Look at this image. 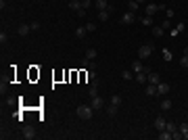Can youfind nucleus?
Returning a JSON list of instances; mask_svg holds the SVG:
<instances>
[{
  "label": "nucleus",
  "instance_id": "obj_1",
  "mask_svg": "<svg viewBox=\"0 0 188 140\" xmlns=\"http://www.w3.org/2000/svg\"><path fill=\"white\" fill-rule=\"evenodd\" d=\"M92 115H94L92 105H80L77 107V117L80 119H92Z\"/></svg>",
  "mask_w": 188,
  "mask_h": 140
},
{
  "label": "nucleus",
  "instance_id": "obj_2",
  "mask_svg": "<svg viewBox=\"0 0 188 140\" xmlns=\"http://www.w3.org/2000/svg\"><path fill=\"white\" fill-rule=\"evenodd\" d=\"M150 52H153V46H150V44H144V46H140L138 48V59H148V56H150Z\"/></svg>",
  "mask_w": 188,
  "mask_h": 140
},
{
  "label": "nucleus",
  "instance_id": "obj_3",
  "mask_svg": "<svg viewBox=\"0 0 188 140\" xmlns=\"http://www.w3.org/2000/svg\"><path fill=\"white\" fill-rule=\"evenodd\" d=\"M134 21H136V13H134V11H128V13L121 15V23H123V25H130V23H134Z\"/></svg>",
  "mask_w": 188,
  "mask_h": 140
},
{
  "label": "nucleus",
  "instance_id": "obj_4",
  "mask_svg": "<svg viewBox=\"0 0 188 140\" xmlns=\"http://www.w3.org/2000/svg\"><path fill=\"white\" fill-rule=\"evenodd\" d=\"M21 134H23V138H25V140H34V138H36V130H34L32 126H25Z\"/></svg>",
  "mask_w": 188,
  "mask_h": 140
},
{
  "label": "nucleus",
  "instance_id": "obj_5",
  "mask_svg": "<svg viewBox=\"0 0 188 140\" xmlns=\"http://www.w3.org/2000/svg\"><path fill=\"white\" fill-rule=\"evenodd\" d=\"M90 105H92L94 111H98V109H105V100H102L100 96H94V98H90Z\"/></svg>",
  "mask_w": 188,
  "mask_h": 140
},
{
  "label": "nucleus",
  "instance_id": "obj_6",
  "mask_svg": "<svg viewBox=\"0 0 188 140\" xmlns=\"http://www.w3.org/2000/svg\"><path fill=\"white\" fill-rule=\"evenodd\" d=\"M113 11H115V8H113L111 4H109V8H107V11H98V21H102V23H105V21L111 17V13H113Z\"/></svg>",
  "mask_w": 188,
  "mask_h": 140
},
{
  "label": "nucleus",
  "instance_id": "obj_7",
  "mask_svg": "<svg viewBox=\"0 0 188 140\" xmlns=\"http://www.w3.org/2000/svg\"><path fill=\"white\" fill-rule=\"evenodd\" d=\"M167 92H169V84H161V82H159V84H157V94H159V96H165Z\"/></svg>",
  "mask_w": 188,
  "mask_h": 140
},
{
  "label": "nucleus",
  "instance_id": "obj_8",
  "mask_svg": "<svg viewBox=\"0 0 188 140\" xmlns=\"http://www.w3.org/2000/svg\"><path fill=\"white\" fill-rule=\"evenodd\" d=\"M165 123H167V121H165L163 117H155V130H157V132L165 130Z\"/></svg>",
  "mask_w": 188,
  "mask_h": 140
},
{
  "label": "nucleus",
  "instance_id": "obj_9",
  "mask_svg": "<svg viewBox=\"0 0 188 140\" xmlns=\"http://www.w3.org/2000/svg\"><path fill=\"white\" fill-rule=\"evenodd\" d=\"M144 69H146V67L142 65V61H140V59L132 63V71H134V73H140V71H144Z\"/></svg>",
  "mask_w": 188,
  "mask_h": 140
},
{
  "label": "nucleus",
  "instance_id": "obj_10",
  "mask_svg": "<svg viewBox=\"0 0 188 140\" xmlns=\"http://www.w3.org/2000/svg\"><path fill=\"white\" fill-rule=\"evenodd\" d=\"M157 11H159V4H146V8H144V13H146L148 17H153Z\"/></svg>",
  "mask_w": 188,
  "mask_h": 140
},
{
  "label": "nucleus",
  "instance_id": "obj_11",
  "mask_svg": "<svg viewBox=\"0 0 188 140\" xmlns=\"http://www.w3.org/2000/svg\"><path fill=\"white\" fill-rule=\"evenodd\" d=\"M159 82H161L159 73H157V71H150V73H148V84H155V86H157Z\"/></svg>",
  "mask_w": 188,
  "mask_h": 140
},
{
  "label": "nucleus",
  "instance_id": "obj_12",
  "mask_svg": "<svg viewBox=\"0 0 188 140\" xmlns=\"http://www.w3.org/2000/svg\"><path fill=\"white\" fill-rule=\"evenodd\" d=\"M94 6L98 11H107L109 8V0H94Z\"/></svg>",
  "mask_w": 188,
  "mask_h": 140
},
{
  "label": "nucleus",
  "instance_id": "obj_13",
  "mask_svg": "<svg viewBox=\"0 0 188 140\" xmlns=\"http://www.w3.org/2000/svg\"><path fill=\"white\" fill-rule=\"evenodd\" d=\"M29 32H32L29 23H21V25H19V34H21V36H27Z\"/></svg>",
  "mask_w": 188,
  "mask_h": 140
},
{
  "label": "nucleus",
  "instance_id": "obj_14",
  "mask_svg": "<svg viewBox=\"0 0 188 140\" xmlns=\"http://www.w3.org/2000/svg\"><path fill=\"white\" fill-rule=\"evenodd\" d=\"M117 111H119V107H117V105H109V107H107V115H109V117H115V115H117Z\"/></svg>",
  "mask_w": 188,
  "mask_h": 140
},
{
  "label": "nucleus",
  "instance_id": "obj_15",
  "mask_svg": "<svg viewBox=\"0 0 188 140\" xmlns=\"http://www.w3.org/2000/svg\"><path fill=\"white\" fill-rule=\"evenodd\" d=\"M69 8H71V11H75V13H77V11H80V8H82V0H71V2H69Z\"/></svg>",
  "mask_w": 188,
  "mask_h": 140
},
{
  "label": "nucleus",
  "instance_id": "obj_16",
  "mask_svg": "<svg viewBox=\"0 0 188 140\" xmlns=\"http://www.w3.org/2000/svg\"><path fill=\"white\" fill-rule=\"evenodd\" d=\"M128 6H130V11L138 13V6H140V2H138V0H128Z\"/></svg>",
  "mask_w": 188,
  "mask_h": 140
},
{
  "label": "nucleus",
  "instance_id": "obj_17",
  "mask_svg": "<svg viewBox=\"0 0 188 140\" xmlns=\"http://www.w3.org/2000/svg\"><path fill=\"white\" fill-rule=\"evenodd\" d=\"M144 92L148 94V96H155V94H157V86H155V84H148V86H146V90H144Z\"/></svg>",
  "mask_w": 188,
  "mask_h": 140
},
{
  "label": "nucleus",
  "instance_id": "obj_18",
  "mask_svg": "<svg viewBox=\"0 0 188 140\" xmlns=\"http://www.w3.org/2000/svg\"><path fill=\"white\" fill-rule=\"evenodd\" d=\"M169 138H171V132H167V130L159 132V140H169Z\"/></svg>",
  "mask_w": 188,
  "mask_h": 140
},
{
  "label": "nucleus",
  "instance_id": "obj_19",
  "mask_svg": "<svg viewBox=\"0 0 188 140\" xmlns=\"http://www.w3.org/2000/svg\"><path fill=\"white\" fill-rule=\"evenodd\" d=\"M86 59H88V61H94V59H96V50H94V48H88V50H86Z\"/></svg>",
  "mask_w": 188,
  "mask_h": 140
},
{
  "label": "nucleus",
  "instance_id": "obj_20",
  "mask_svg": "<svg viewBox=\"0 0 188 140\" xmlns=\"http://www.w3.org/2000/svg\"><path fill=\"white\" fill-rule=\"evenodd\" d=\"M163 32H165V29H163L161 25H157V27H153V34H155V38H161V36H163Z\"/></svg>",
  "mask_w": 188,
  "mask_h": 140
},
{
  "label": "nucleus",
  "instance_id": "obj_21",
  "mask_svg": "<svg viewBox=\"0 0 188 140\" xmlns=\"http://www.w3.org/2000/svg\"><path fill=\"white\" fill-rule=\"evenodd\" d=\"M86 34H88V32H86V27H77V29H75V36H77L80 40H82V38H86Z\"/></svg>",
  "mask_w": 188,
  "mask_h": 140
},
{
  "label": "nucleus",
  "instance_id": "obj_22",
  "mask_svg": "<svg viewBox=\"0 0 188 140\" xmlns=\"http://www.w3.org/2000/svg\"><path fill=\"white\" fill-rule=\"evenodd\" d=\"M109 100H111V105H117V107L121 105V96H119V94H113V96H111Z\"/></svg>",
  "mask_w": 188,
  "mask_h": 140
},
{
  "label": "nucleus",
  "instance_id": "obj_23",
  "mask_svg": "<svg viewBox=\"0 0 188 140\" xmlns=\"http://www.w3.org/2000/svg\"><path fill=\"white\" fill-rule=\"evenodd\" d=\"M161 109H163V111H169V109H171V100H169V98L161 100Z\"/></svg>",
  "mask_w": 188,
  "mask_h": 140
},
{
  "label": "nucleus",
  "instance_id": "obj_24",
  "mask_svg": "<svg viewBox=\"0 0 188 140\" xmlns=\"http://www.w3.org/2000/svg\"><path fill=\"white\" fill-rule=\"evenodd\" d=\"M165 130H167V132H171V134H174V132H176V130H178V123H174V121H169V123H165Z\"/></svg>",
  "mask_w": 188,
  "mask_h": 140
},
{
  "label": "nucleus",
  "instance_id": "obj_25",
  "mask_svg": "<svg viewBox=\"0 0 188 140\" xmlns=\"http://www.w3.org/2000/svg\"><path fill=\"white\" fill-rule=\"evenodd\" d=\"M94 96H98V86H90L88 90V98H94Z\"/></svg>",
  "mask_w": 188,
  "mask_h": 140
},
{
  "label": "nucleus",
  "instance_id": "obj_26",
  "mask_svg": "<svg viewBox=\"0 0 188 140\" xmlns=\"http://www.w3.org/2000/svg\"><path fill=\"white\" fill-rule=\"evenodd\" d=\"M142 25L150 27V25H153V17H148V15H146V17H142Z\"/></svg>",
  "mask_w": 188,
  "mask_h": 140
},
{
  "label": "nucleus",
  "instance_id": "obj_27",
  "mask_svg": "<svg viewBox=\"0 0 188 140\" xmlns=\"http://www.w3.org/2000/svg\"><path fill=\"white\" fill-rule=\"evenodd\" d=\"M171 59H174V54H171L167 48H163V61H171Z\"/></svg>",
  "mask_w": 188,
  "mask_h": 140
},
{
  "label": "nucleus",
  "instance_id": "obj_28",
  "mask_svg": "<svg viewBox=\"0 0 188 140\" xmlns=\"http://www.w3.org/2000/svg\"><path fill=\"white\" fill-rule=\"evenodd\" d=\"M6 42H8V36H6V32H0V44L4 46Z\"/></svg>",
  "mask_w": 188,
  "mask_h": 140
},
{
  "label": "nucleus",
  "instance_id": "obj_29",
  "mask_svg": "<svg viewBox=\"0 0 188 140\" xmlns=\"http://www.w3.org/2000/svg\"><path fill=\"white\" fill-rule=\"evenodd\" d=\"M84 27H86V32H94V29H96V23H92V21H88V23H86Z\"/></svg>",
  "mask_w": 188,
  "mask_h": 140
},
{
  "label": "nucleus",
  "instance_id": "obj_30",
  "mask_svg": "<svg viewBox=\"0 0 188 140\" xmlns=\"http://www.w3.org/2000/svg\"><path fill=\"white\" fill-rule=\"evenodd\" d=\"M178 130H180L182 134H188V123H180V126H178Z\"/></svg>",
  "mask_w": 188,
  "mask_h": 140
},
{
  "label": "nucleus",
  "instance_id": "obj_31",
  "mask_svg": "<svg viewBox=\"0 0 188 140\" xmlns=\"http://www.w3.org/2000/svg\"><path fill=\"white\" fill-rule=\"evenodd\" d=\"M180 65H182V67H188V54H184V56L180 59Z\"/></svg>",
  "mask_w": 188,
  "mask_h": 140
},
{
  "label": "nucleus",
  "instance_id": "obj_32",
  "mask_svg": "<svg viewBox=\"0 0 188 140\" xmlns=\"http://www.w3.org/2000/svg\"><path fill=\"white\" fill-rule=\"evenodd\" d=\"M29 27H32V32H36V29H40V23H38V21H32Z\"/></svg>",
  "mask_w": 188,
  "mask_h": 140
},
{
  "label": "nucleus",
  "instance_id": "obj_33",
  "mask_svg": "<svg viewBox=\"0 0 188 140\" xmlns=\"http://www.w3.org/2000/svg\"><path fill=\"white\" fill-rule=\"evenodd\" d=\"M161 27H163V29H167V27H171V19H165V21L161 23Z\"/></svg>",
  "mask_w": 188,
  "mask_h": 140
},
{
  "label": "nucleus",
  "instance_id": "obj_34",
  "mask_svg": "<svg viewBox=\"0 0 188 140\" xmlns=\"http://www.w3.org/2000/svg\"><path fill=\"white\" fill-rule=\"evenodd\" d=\"M90 6H92V2H90V0H82V8H86V11H88Z\"/></svg>",
  "mask_w": 188,
  "mask_h": 140
},
{
  "label": "nucleus",
  "instance_id": "obj_35",
  "mask_svg": "<svg viewBox=\"0 0 188 140\" xmlns=\"http://www.w3.org/2000/svg\"><path fill=\"white\" fill-rule=\"evenodd\" d=\"M121 78H123V80H132V71H123Z\"/></svg>",
  "mask_w": 188,
  "mask_h": 140
},
{
  "label": "nucleus",
  "instance_id": "obj_36",
  "mask_svg": "<svg viewBox=\"0 0 188 140\" xmlns=\"http://www.w3.org/2000/svg\"><path fill=\"white\" fill-rule=\"evenodd\" d=\"M4 90H6V82H4V78H2V84H0V92L4 94Z\"/></svg>",
  "mask_w": 188,
  "mask_h": 140
},
{
  "label": "nucleus",
  "instance_id": "obj_37",
  "mask_svg": "<svg viewBox=\"0 0 188 140\" xmlns=\"http://www.w3.org/2000/svg\"><path fill=\"white\" fill-rule=\"evenodd\" d=\"M165 15L167 17H174V8H165Z\"/></svg>",
  "mask_w": 188,
  "mask_h": 140
},
{
  "label": "nucleus",
  "instance_id": "obj_38",
  "mask_svg": "<svg viewBox=\"0 0 188 140\" xmlns=\"http://www.w3.org/2000/svg\"><path fill=\"white\" fill-rule=\"evenodd\" d=\"M138 2H140V4H142V2H146V0H138Z\"/></svg>",
  "mask_w": 188,
  "mask_h": 140
}]
</instances>
